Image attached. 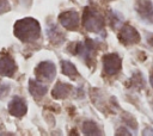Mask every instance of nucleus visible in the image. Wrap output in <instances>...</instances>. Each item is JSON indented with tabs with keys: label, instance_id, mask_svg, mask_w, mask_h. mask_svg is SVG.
I'll use <instances>...</instances> for the list:
<instances>
[{
	"label": "nucleus",
	"instance_id": "f257e3e1",
	"mask_svg": "<svg viewBox=\"0 0 153 136\" xmlns=\"http://www.w3.org/2000/svg\"><path fill=\"white\" fill-rule=\"evenodd\" d=\"M13 32L14 36L22 42H33L41 35V26L36 19L24 18L14 24Z\"/></svg>",
	"mask_w": 153,
	"mask_h": 136
},
{
	"label": "nucleus",
	"instance_id": "f03ea898",
	"mask_svg": "<svg viewBox=\"0 0 153 136\" xmlns=\"http://www.w3.org/2000/svg\"><path fill=\"white\" fill-rule=\"evenodd\" d=\"M82 25L90 32H100L104 27V19L98 11L86 7L82 14Z\"/></svg>",
	"mask_w": 153,
	"mask_h": 136
},
{
	"label": "nucleus",
	"instance_id": "7ed1b4c3",
	"mask_svg": "<svg viewBox=\"0 0 153 136\" xmlns=\"http://www.w3.org/2000/svg\"><path fill=\"white\" fill-rule=\"evenodd\" d=\"M103 72L106 75H115L121 70V57L112 52L103 56Z\"/></svg>",
	"mask_w": 153,
	"mask_h": 136
},
{
	"label": "nucleus",
	"instance_id": "20e7f679",
	"mask_svg": "<svg viewBox=\"0 0 153 136\" xmlns=\"http://www.w3.org/2000/svg\"><path fill=\"white\" fill-rule=\"evenodd\" d=\"M118 39L124 45H131L140 42V35L131 25H123L120 30Z\"/></svg>",
	"mask_w": 153,
	"mask_h": 136
},
{
	"label": "nucleus",
	"instance_id": "39448f33",
	"mask_svg": "<svg viewBox=\"0 0 153 136\" xmlns=\"http://www.w3.org/2000/svg\"><path fill=\"white\" fill-rule=\"evenodd\" d=\"M96 43L94 41H91V39H87L86 42L84 43H78L75 45V50H74V54H79L80 57L86 61V62H90L93 56H94V52H96Z\"/></svg>",
	"mask_w": 153,
	"mask_h": 136
},
{
	"label": "nucleus",
	"instance_id": "423d86ee",
	"mask_svg": "<svg viewBox=\"0 0 153 136\" xmlns=\"http://www.w3.org/2000/svg\"><path fill=\"white\" fill-rule=\"evenodd\" d=\"M59 20H60V24L65 29L71 30V31L78 30L79 23H80L79 14L75 11H66V12H62L60 14V17H59Z\"/></svg>",
	"mask_w": 153,
	"mask_h": 136
},
{
	"label": "nucleus",
	"instance_id": "0eeeda50",
	"mask_svg": "<svg viewBox=\"0 0 153 136\" xmlns=\"http://www.w3.org/2000/svg\"><path fill=\"white\" fill-rule=\"evenodd\" d=\"M35 74L37 76V79L39 80H47V81H51L55 78L56 74V68L54 66V63L45 61V62H41L36 69H35Z\"/></svg>",
	"mask_w": 153,
	"mask_h": 136
},
{
	"label": "nucleus",
	"instance_id": "6e6552de",
	"mask_svg": "<svg viewBox=\"0 0 153 136\" xmlns=\"http://www.w3.org/2000/svg\"><path fill=\"white\" fill-rule=\"evenodd\" d=\"M135 10L141 19L147 23H153V4L149 0H137Z\"/></svg>",
	"mask_w": 153,
	"mask_h": 136
},
{
	"label": "nucleus",
	"instance_id": "1a4fd4ad",
	"mask_svg": "<svg viewBox=\"0 0 153 136\" xmlns=\"http://www.w3.org/2000/svg\"><path fill=\"white\" fill-rule=\"evenodd\" d=\"M17 70V66L14 60L8 55L5 54L0 58V74L4 76H13Z\"/></svg>",
	"mask_w": 153,
	"mask_h": 136
},
{
	"label": "nucleus",
	"instance_id": "9d476101",
	"mask_svg": "<svg viewBox=\"0 0 153 136\" xmlns=\"http://www.w3.org/2000/svg\"><path fill=\"white\" fill-rule=\"evenodd\" d=\"M8 111L14 117H23L26 113V104L25 100L20 97H13L8 105Z\"/></svg>",
	"mask_w": 153,
	"mask_h": 136
},
{
	"label": "nucleus",
	"instance_id": "9b49d317",
	"mask_svg": "<svg viewBox=\"0 0 153 136\" xmlns=\"http://www.w3.org/2000/svg\"><path fill=\"white\" fill-rule=\"evenodd\" d=\"M72 92V86L63 82H56V85L53 88L51 95L55 99H65L67 98Z\"/></svg>",
	"mask_w": 153,
	"mask_h": 136
},
{
	"label": "nucleus",
	"instance_id": "f8f14e48",
	"mask_svg": "<svg viewBox=\"0 0 153 136\" xmlns=\"http://www.w3.org/2000/svg\"><path fill=\"white\" fill-rule=\"evenodd\" d=\"M29 89H30V93L35 97V98H41L45 94L48 87L45 85H43L41 81H36V80H30V84H29Z\"/></svg>",
	"mask_w": 153,
	"mask_h": 136
},
{
	"label": "nucleus",
	"instance_id": "ddd939ff",
	"mask_svg": "<svg viewBox=\"0 0 153 136\" xmlns=\"http://www.w3.org/2000/svg\"><path fill=\"white\" fill-rule=\"evenodd\" d=\"M48 37H49L50 42L54 43L55 45H59V44H60L61 42H63V39H65L63 33H62L54 24L48 29Z\"/></svg>",
	"mask_w": 153,
	"mask_h": 136
},
{
	"label": "nucleus",
	"instance_id": "4468645a",
	"mask_svg": "<svg viewBox=\"0 0 153 136\" xmlns=\"http://www.w3.org/2000/svg\"><path fill=\"white\" fill-rule=\"evenodd\" d=\"M61 70L65 75L72 78V79H75L78 76V70L76 68L74 67V64H72L71 62L68 61H61Z\"/></svg>",
	"mask_w": 153,
	"mask_h": 136
},
{
	"label": "nucleus",
	"instance_id": "2eb2a0df",
	"mask_svg": "<svg viewBox=\"0 0 153 136\" xmlns=\"http://www.w3.org/2000/svg\"><path fill=\"white\" fill-rule=\"evenodd\" d=\"M82 132L85 135H100V130L98 128V125L92 122V120H87V122H84L82 124Z\"/></svg>",
	"mask_w": 153,
	"mask_h": 136
},
{
	"label": "nucleus",
	"instance_id": "dca6fc26",
	"mask_svg": "<svg viewBox=\"0 0 153 136\" xmlns=\"http://www.w3.org/2000/svg\"><path fill=\"white\" fill-rule=\"evenodd\" d=\"M11 10V5L8 2V0H0V14L6 13Z\"/></svg>",
	"mask_w": 153,
	"mask_h": 136
},
{
	"label": "nucleus",
	"instance_id": "f3484780",
	"mask_svg": "<svg viewBox=\"0 0 153 136\" xmlns=\"http://www.w3.org/2000/svg\"><path fill=\"white\" fill-rule=\"evenodd\" d=\"M123 119H124V122H126L128 125H130L133 129H135V128H136V122H135V119H134L130 115L124 113V115H123Z\"/></svg>",
	"mask_w": 153,
	"mask_h": 136
},
{
	"label": "nucleus",
	"instance_id": "a211bd4d",
	"mask_svg": "<svg viewBox=\"0 0 153 136\" xmlns=\"http://www.w3.org/2000/svg\"><path fill=\"white\" fill-rule=\"evenodd\" d=\"M8 89H10V86L7 84H0V98L7 95Z\"/></svg>",
	"mask_w": 153,
	"mask_h": 136
},
{
	"label": "nucleus",
	"instance_id": "6ab92c4d",
	"mask_svg": "<svg viewBox=\"0 0 153 136\" xmlns=\"http://www.w3.org/2000/svg\"><path fill=\"white\" fill-rule=\"evenodd\" d=\"M147 41H148V43H149L151 45H153V33H149V35L147 36Z\"/></svg>",
	"mask_w": 153,
	"mask_h": 136
},
{
	"label": "nucleus",
	"instance_id": "aec40b11",
	"mask_svg": "<svg viewBox=\"0 0 153 136\" xmlns=\"http://www.w3.org/2000/svg\"><path fill=\"white\" fill-rule=\"evenodd\" d=\"M149 82H151V86L153 87V72H152V74H151V76H149Z\"/></svg>",
	"mask_w": 153,
	"mask_h": 136
}]
</instances>
